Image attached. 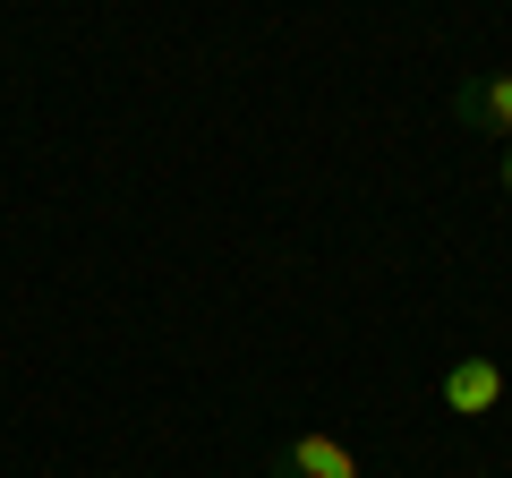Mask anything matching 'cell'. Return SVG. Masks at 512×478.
<instances>
[{"mask_svg": "<svg viewBox=\"0 0 512 478\" xmlns=\"http://www.w3.org/2000/svg\"><path fill=\"white\" fill-rule=\"evenodd\" d=\"M436 402L453 410V419H495V410L512 402V376H504V359H487V350H461L453 368L436 376Z\"/></svg>", "mask_w": 512, "mask_h": 478, "instance_id": "1", "label": "cell"}, {"mask_svg": "<svg viewBox=\"0 0 512 478\" xmlns=\"http://www.w3.org/2000/svg\"><path fill=\"white\" fill-rule=\"evenodd\" d=\"M256 478H367V461L350 453L342 436L308 427V436H291L282 453H265V470H256Z\"/></svg>", "mask_w": 512, "mask_h": 478, "instance_id": "2", "label": "cell"}, {"mask_svg": "<svg viewBox=\"0 0 512 478\" xmlns=\"http://www.w3.org/2000/svg\"><path fill=\"white\" fill-rule=\"evenodd\" d=\"M453 120H461V129H478V137H504V146H512V69H478L470 86L453 94Z\"/></svg>", "mask_w": 512, "mask_h": 478, "instance_id": "3", "label": "cell"}, {"mask_svg": "<svg viewBox=\"0 0 512 478\" xmlns=\"http://www.w3.org/2000/svg\"><path fill=\"white\" fill-rule=\"evenodd\" d=\"M495 188H504V197H512V146H504V163H495Z\"/></svg>", "mask_w": 512, "mask_h": 478, "instance_id": "4", "label": "cell"}]
</instances>
